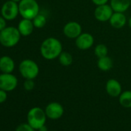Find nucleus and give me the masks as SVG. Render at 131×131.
<instances>
[{"label": "nucleus", "instance_id": "4468645a", "mask_svg": "<svg viewBox=\"0 0 131 131\" xmlns=\"http://www.w3.org/2000/svg\"><path fill=\"white\" fill-rule=\"evenodd\" d=\"M18 29L23 36H30L34 29V25L32 20L23 19L18 24Z\"/></svg>", "mask_w": 131, "mask_h": 131}, {"label": "nucleus", "instance_id": "bb28decb", "mask_svg": "<svg viewBox=\"0 0 131 131\" xmlns=\"http://www.w3.org/2000/svg\"><path fill=\"white\" fill-rule=\"evenodd\" d=\"M38 131H48V128L46 127V125H43L38 129Z\"/></svg>", "mask_w": 131, "mask_h": 131}, {"label": "nucleus", "instance_id": "1a4fd4ad", "mask_svg": "<svg viewBox=\"0 0 131 131\" xmlns=\"http://www.w3.org/2000/svg\"><path fill=\"white\" fill-rule=\"evenodd\" d=\"M113 13L114 12L111 8L110 5L104 4L96 6V8L94 10V16L97 21L105 23L109 22Z\"/></svg>", "mask_w": 131, "mask_h": 131}, {"label": "nucleus", "instance_id": "39448f33", "mask_svg": "<svg viewBox=\"0 0 131 131\" xmlns=\"http://www.w3.org/2000/svg\"><path fill=\"white\" fill-rule=\"evenodd\" d=\"M19 71L25 80H34L39 73V67L35 61L26 59L20 62Z\"/></svg>", "mask_w": 131, "mask_h": 131}, {"label": "nucleus", "instance_id": "412c9836", "mask_svg": "<svg viewBox=\"0 0 131 131\" xmlns=\"http://www.w3.org/2000/svg\"><path fill=\"white\" fill-rule=\"evenodd\" d=\"M94 53L97 58H101V57L106 56L108 54V48L106 45H104L103 43L98 44L94 48Z\"/></svg>", "mask_w": 131, "mask_h": 131}, {"label": "nucleus", "instance_id": "f03ea898", "mask_svg": "<svg viewBox=\"0 0 131 131\" xmlns=\"http://www.w3.org/2000/svg\"><path fill=\"white\" fill-rule=\"evenodd\" d=\"M21 36L18 28L6 26L0 32V44L6 48H13L19 43Z\"/></svg>", "mask_w": 131, "mask_h": 131}, {"label": "nucleus", "instance_id": "9d476101", "mask_svg": "<svg viewBox=\"0 0 131 131\" xmlns=\"http://www.w3.org/2000/svg\"><path fill=\"white\" fill-rule=\"evenodd\" d=\"M62 32L67 38L76 39L82 33V26L77 22H69L63 26Z\"/></svg>", "mask_w": 131, "mask_h": 131}, {"label": "nucleus", "instance_id": "5701e85b", "mask_svg": "<svg viewBox=\"0 0 131 131\" xmlns=\"http://www.w3.org/2000/svg\"><path fill=\"white\" fill-rule=\"evenodd\" d=\"M24 89L27 91H31L35 88V82L33 80H26L23 83Z\"/></svg>", "mask_w": 131, "mask_h": 131}, {"label": "nucleus", "instance_id": "4be33fe9", "mask_svg": "<svg viewBox=\"0 0 131 131\" xmlns=\"http://www.w3.org/2000/svg\"><path fill=\"white\" fill-rule=\"evenodd\" d=\"M35 130L36 129L34 128H32L28 123H21L16 129V131H35Z\"/></svg>", "mask_w": 131, "mask_h": 131}, {"label": "nucleus", "instance_id": "f3484780", "mask_svg": "<svg viewBox=\"0 0 131 131\" xmlns=\"http://www.w3.org/2000/svg\"><path fill=\"white\" fill-rule=\"evenodd\" d=\"M113 60L110 57H109L108 56L101 57V58H98L97 60V67L101 70V71H109L112 69L113 67Z\"/></svg>", "mask_w": 131, "mask_h": 131}, {"label": "nucleus", "instance_id": "393cba45", "mask_svg": "<svg viewBox=\"0 0 131 131\" xmlns=\"http://www.w3.org/2000/svg\"><path fill=\"white\" fill-rule=\"evenodd\" d=\"M6 21L7 20L3 16H0V32L6 27Z\"/></svg>", "mask_w": 131, "mask_h": 131}, {"label": "nucleus", "instance_id": "a878e982", "mask_svg": "<svg viewBox=\"0 0 131 131\" xmlns=\"http://www.w3.org/2000/svg\"><path fill=\"white\" fill-rule=\"evenodd\" d=\"M91 1H92V3L94 5H96V6H98L107 4V3L110 1V0H91Z\"/></svg>", "mask_w": 131, "mask_h": 131}, {"label": "nucleus", "instance_id": "423d86ee", "mask_svg": "<svg viewBox=\"0 0 131 131\" xmlns=\"http://www.w3.org/2000/svg\"><path fill=\"white\" fill-rule=\"evenodd\" d=\"M19 15V3L12 0L6 1L3 3L1 8V16H3L7 21H13Z\"/></svg>", "mask_w": 131, "mask_h": 131}, {"label": "nucleus", "instance_id": "7c9ffc66", "mask_svg": "<svg viewBox=\"0 0 131 131\" xmlns=\"http://www.w3.org/2000/svg\"><path fill=\"white\" fill-rule=\"evenodd\" d=\"M51 131H57V130H51Z\"/></svg>", "mask_w": 131, "mask_h": 131}, {"label": "nucleus", "instance_id": "dca6fc26", "mask_svg": "<svg viewBox=\"0 0 131 131\" xmlns=\"http://www.w3.org/2000/svg\"><path fill=\"white\" fill-rule=\"evenodd\" d=\"M110 5L113 12L124 13L130 7V0H110Z\"/></svg>", "mask_w": 131, "mask_h": 131}, {"label": "nucleus", "instance_id": "2eb2a0df", "mask_svg": "<svg viewBox=\"0 0 131 131\" xmlns=\"http://www.w3.org/2000/svg\"><path fill=\"white\" fill-rule=\"evenodd\" d=\"M109 23L112 27L115 29H121L126 23V17L123 13L114 12L109 20Z\"/></svg>", "mask_w": 131, "mask_h": 131}, {"label": "nucleus", "instance_id": "0eeeda50", "mask_svg": "<svg viewBox=\"0 0 131 131\" xmlns=\"http://www.w3.org/2000/svg\"><path fill=\"white\" fill-rule=\"evenodd\" d=\"M18 86V79L13 73L0 74V89L5 91H13Z\"/></svg>", "mask_w": 131, "mask_h": 131}, {"label": "nucleus", "instance_id": "aec40b11", "mask_svg": "<svg viewBox=\"0 0 131 131\" xmlns=\"http://www.w3.org/2000/svg\"><path fill=\"white\" fill-rule=\"evenodd\" d=\"M32 23H33V25H34V27H35V28L42 29V28H43V27L46 26V17L44 15L39 13V14L32 19Z\"/></svg>", "mask_w": 131, "mask_h": 131}, {"label": "nucleus", "instance_id": "6e6552de", "mask_svg": "<svg viewBox=\"0 0 131 131\" xmlns=\"http://www.w3.org/2000/svg\"><path fill=\"white\" fill-rule=\"evenodd\" d=\"M45 113L47 118L50 119H58L62 116L64 108L62 105L58 102H51L46 106Z\"/></svg>", "mask_w": 131, "mask_h": 131}, {"label": "nucleus", "instance_id": "cd10ccee", "mask_svg": "<svg viewBox=\"0 0 131 131\" xmlns=\"http://www.w3.org/2000/svg\"><path fill=\"white\" fill-rule=\"evenodd\" d=\"M128 25H129V28H131V17L129 19V20H128Z\"/></svg>", "mask_w": 131, "mask_h": 131}, {"label": "nucleus", "instance_id": "f8f14e48", "mask_svg": "<svg viewBox=\"0 0 131 131\" xmlns=\"http://www.w3.org/2000/svg\"><path fill=\"white\" fill-rule=\"evenodd\" d=\"M106 91L111 97H119L122 93V86L116 79H110L106 83Z\"/></svg>", "mask_w": 131, "mask_h": 131}, {"label": "nucleus", "instance_id": "b1692460", "mask_svg": "<svg viewBox=\"0 0 131 131\" xmlns=\"http://www.w3.org/2000/svg\"><path fill=\"white\" fill-rule=\"evenodd\" d=\"M7 92L0 89V103H3L7 100Z\"/></svg>", "mask_w": 131, "mask_h": 131}, {"label": "nucleus", "instance_id": "9b49d317", "mask_svg": "<svg viewBox=\"0 0 131 131\" xmlns=\"http://www.w3.org/2000/svg\"><path fill=\"white\" fill-rule=\"evenodd\" d=\"M94 44V38L93 35L88 32H82L76 39V46L80 50H87Z\"/></svg>", "mask_w": 131, "mask_h": 131}, {"label": "nucleus", "instance_id": "a211bd4d", "mask_svg": "<svg viewBox=\"0 0 131 131\" xmlns=\"http://www.w3.org/2000/svg\"><path fill=\"white\" fill-rule=\"evenodd\" d=\"M119 103L124 108H131V90L122 92L119 96Z\"/></svg>", "mask_w": 131, "mask_h": 131}, {"label": "nucleus", "instance_id": "c85d7f7f", "mask_svg": "<svg viewBox=\"0 0 131 131\" xmlns=\"http://www.w3.org/2000/svg\"><path fill=\"white\" fill-rule=\"evenodd\" d=\"M12 1H13V2H16V3H19L21 0H12Z\"/></svg>", "mask_w": 131, "mask_h": 131}, {"label": "nucleus", "instance_id": "20e7f679", "mask_svg": "<svg viewBox=\"0 0 131 131\" xmlns=\"http://www.w3.org/2000/svg\"><path fill=\"white\" fill-rule=\"evenodd\" d=\"M46 118L45 110L39 106L31 108L27 113V123L36 130H38L41 126L46 125Z\"/></svg>", "mask_w": 131, "mask_h": 131}, {"label": "nucleus", "instance_id": "ddd939ff", "mask_svg": "<svg viewBox=\"0 0 131 131\" xmlns=\"http://www.w3.org/2000/svg\"><path fill=\"white\" fill-rule=\"evenodd\" d=\"M16 67V64L13 58L9 56L0 57V71L3 73H13Z\"/></svg>", "mask_w": 131, "mask_h": 131}, {"label": "nucleus", "instance_id": "f257e3e1", "mask_svg": "<svg viewBox=\"0 0 131 131\" xmlns=\"http://www.w3.org/2000/svg\"><path fill=\"white\" fill-rule=\"evenodd\" d=\"M62 52L61 42L55 37H48L40 46L41 56L46 60H53L59 56Z\"/></svg>", "mask_w": 131, "mask_h": 131}, {"label": "nucleus", "instance_id": "7ed1b4c3", "mask_svg": "<svg viewBox=\"0 0 131 131\" xmlns=\"http://www.w3.org/2000/svg\"><path fill=\"white\" fill-rule=\"evenodd\" d=\"M19 10L23 19L32 20L39 13V6L36 0H21L19 3Z\"/></svg>", "mask_w": 131, "mask_h": 131}, {"label": "nucleus", "instance_id": "6ab92c4d", "mask_svg": "<svg viewBox=\"0 0 131 131\" xmlns=\"http://www.w3.org/2000/svg\"><path fill=\"white\" fill-rule=\"evenodd\" d=\"M58 59H59V63L62 66H64V67H69V66H70L73 62V56L67 52L62 51L61 54L59 55V56L58 57Z\"/></svg>", "mask_w": 131, "mask_h": 131}, {"label": "nucleus", "instance_id": "c756f323", "mask_svg": "<svg viewBox=\"0 0 131 131\" xmlns=\"http://www.w3.org/2000/svg\"><path fill=\"white\" fill-rule=\"evenodd\" d=\"M130 7H131V0H130Z\"/></svg>", "mask_w": 131, "mask_h": 131}]
</instances>
